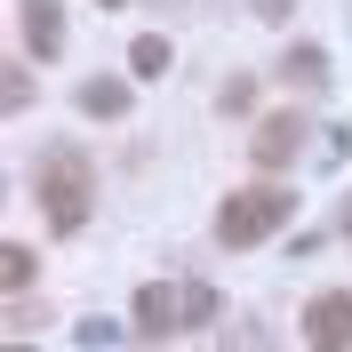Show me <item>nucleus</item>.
<instances>
[{
  "label": "nucleus",
  "mask_w": 352,
  "mask_h": 352,
  "mask_svg": "<svg viewBox=\"0 0 352 352\" xmlns=\"http://www.w3.org/2000/svg\"><path fill=\"white\" fill-rule=\"evenodd\" d=\"M16 8H24V48H32L41 65H56V56H65V8H56V0H16Z\"/></svg>",
  "instance_id": "nucleus-6"
},
{
  "label": "nucleus",
  "mask_w": 352,
  "mask_h": 352,
  "mask_svg": "<svg viewBox=\"0 0 352 352\" xmlns=\"http://www.w3.org/2000/svg\"><path fill=\"white\" fill-rule=\"evenodd\" d=\"M0 96H8V112H24V104H32V72H8V88H0Z\"/></svg>",
  "instance_id": "nucleus-12"
},
{
  "label": "nucleus",
  "mask_w": 352,
  "mask_h": 352,
  "mask_svg": "<svg viewBox=\"0 0 352 352\" xmlns=\"http://www.w3.org/2000/svg\"><path fill=\"white\" fill-rule=\"evenodd\" d=\"M104 8H120V0H104Z\"/></svg>",
  "instance_id": "nucleus-15"
},
{
  "label": "nucleus",
  "mask_w": 352,
  "mask_h": 352,
  "mask_svg": "<svg viewBox=\"0 0 352 352\" xmlns=\"http://www.w3.org/2000/svg\"><path fill=\"white\" fill-rule=\"evenodd\" d=\"M296 153H305V112H264L256 136H248V160L256 168H288Z\"/></svg>",
  "instance_id": "nucleus-4"
},
{
  "label": "nucleus",
  "mask_w": 352,
  "mask_h": 352,
  "mask_svg": "<svg viewBox=\"0 0 352 352\" xmlns=\"http://www.w3.org/2000/svg\"><path fill=\"white\" fill-rule=\"evenodd\" d=\"M288 8H296V0H256V16H264V24H288Z\"/></svg>",
  "instance_id": "nucleus-13"
},
{
  "label": "nucleus",
  "mask_w": 352,
  "mask_h": 352,
  "mask_svg": "<svg viewBox=\"0 0 352 352\" xmlns=\"http://www.w3.org/2000/svg\"><path fill=\"white\" fill-rule=\"evenodd\" d=\"M129 80H104V72H96V80H80V112L88 120H129Z\"/></svg>",
  "instance_id": "nucleus-7"
},
{
  "label": "nucleus",
  "mask_w": 352,
  "mask_h": 352,
  "mask_svg": "<svg viewBox=\"0 0 352 352\" xmlns=\"http://www.w3.org/2000/svg\"><path fill=\"white\" fill-rule=\"evenodd\" d=\"M305 336H312V352H352V296H344V288L312 296V312H305Z\"/></svg>",
  "instance_id": "nucleus-5"
},
{
  "label": "nucleus",
  "mask_w": 352,
  "mask_h": 352,
  "mask_svg": "<svg viewBox=\"0 0 352 352\" xmlns=\"http://www.w3.org/2000/svg\"><path fill=\"white\" fill-rule=\"evenodd\" d=\"M288 217H296V192H280V184H248V192H232L217 208V241L224 248H256V241H272Z\"/></svg>",
  "instance_id": "nucleus-3"
},
{
  "label": "nucleus",
  "mask_w": 352,
  "mask_h": 352,
  "mask_svg": "<svg viewBox=\"0 0 352 352\" xmlns=\"http://www.w3.org/2000/svg\"><path fill=\"white\" fill-rule=\"evenodd\" d=\"M0 280H8V296H24V288H32V248H24V241L0 248Z\"/></svg>",
  "instance_id": "nucleus-10"
},
{
  "label": "nucleus",
  "mask_w": 352,
  "mask_h": 352,
  "mask_svg": "<svg viewBox=\"0 0 352 352\" xmlns=\"http://www.w3.org/2000/svg\"><path fill=\"white\" fill-rule=\"evenodd\" d=\"M217 320V288L208 280H144L136 288V305H129V329L136 336H184V329H208Z\"/></svg>",
  "instance_id": "nucleus-1"
},
{
  "label": "nucleus",
  "mask_w": 352,
  "mask_h": 352,
  "mask_svg": "<svg viewBox=\"0 0 352 352\" xmlns=\"http://www.w3.org/2000/svg\"><path fill=\"white\" fill-rule=\"evenodd\" d=\"M129 72H136V80H160V72H168V41H160V32H144V41L129 48Z\"/></svg>",
  "instance_id": "nucleus-9"
},
{
  "label": "nucleus",
  "mask_w": 352,
  "mask_h": 352,
  "mask_svg": "<svg viewBox=\"0 0 352 352\" xmlns=\"http://www.w3.org/2000/svg\"><path fill=\"white\" fill-rule=\"evenodd\" d=\"M88 192H96L88 153L80 144H48L41 153V217H48V232H80L88 224Z\"/></svg>",
  "instance_id": "nucleus-2"
},
{
  "label": "nucleus",
  "mask_w": 352,
  "mask_h": 352,
  "mask_svg": "<svg viewBox=\"0 0 352 352\" xmlns=\"http://www.w3.org/2000/svg\"><path fill=\"white\" fill-rule=\"evenodd\" d=\"M336 232H352V200H344V217H336Z\"/></svg>",
  "instance_id": "nucleus-14"
},
{
  "label": "nucleus",
  "mask_w": 352,
  "mask_h": 352,
  "mask_svg": "<svg viewBox=\"0 0 352 352\" xmlns=\"http://www.w3.org/2000/svg\"><path fill=\"white\" fill-rule=\"evenodd\" d=\"M224 352H272V336H264V329H256V320H241V329L224 336Z\"/></svg>",
  "instance_id": "nucleus-11"
},
{
  "label": "nucleus",
  "mask_w": 352,
  "mask_h": 352,
  "mask_svg": "<svg viewBox=\"0 0 352 352\" xmlns=\"http://www.w3.org/2000/svg\"><path fill=\"white\" fill-rule=\"evenodd\" d=\"M280 80L288 88H329V56H320V48H288V56H280Z\"/></svg>",
  "instance_id": "nucleus-8"
}]
</instances>
